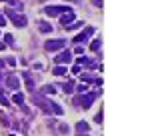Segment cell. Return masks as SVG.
Wrapping results in <instances>:
<instances>
[{"label":"cell","mask_w":158,"mask_h":136,"mask_svg":"<svg viewBox=\"0 0 158 136\" xmlns=\"http://www.w3.org/2000/svg\"><path fill=\"white\" fill-rule=\"evenodd\" d=\"M50 108H52V112H54V114H62V108H60V106H58V104H56V102H52V100H50Z\"/></svg>","instance_id":"cell-16"},{"label":"cell","mask_w":158,"mask_h":136,"mask_svg":"<svg viewBox=\"0 0 158 136\" xmlns=\"http://www.w3.org/2000/svg\"><path fill=\"white\" fill-rule=\"evenodd\" d=\"M76 64H78V66H82V64H88V66H94V62H92V60H88L86 56H80Z\"/></svg>","instance_id":"cell-15"},{"label":"cell","mask_w":158,"mask_h":136,"mask_svg":"<svg viewBox=\"0 0 158 136\" xmlns=\"http://www.w3.org/2000/svg\"><path fill=\"white\" fill-rule=\"evenodd\" d=\"M4 40H6V44H14V38H12V34H4Z\"/></svg>","instance_id":"cell-22"},{"label":"cell","mask_w":158,"mask_h":136,"mask_svg":"<svg viewBox=\"0 0 158 136\" xmlns=\"http://www.w3.org/2000/svg\"><path fill=\"white\" fill-rule=\"evenodd\" d=\"M62 90H64L66 94H72V92H74V82H72V80H68L66 84H62Z\"/></svg>","instance_id":"cell-10"},{"label":"cell","mask_w":158,"mask_h":136,"mask_svg":"<svg viewBox=\"0 0 158 136\" xmlns=\"http://www.w3.org/2000/svg\"><path fill=\"white\" fill-rule=\"evenodd\" d=\"M96 92H94V94H86V96H80L78 98V104L80 106H82V108H90V106H92V102L96 100Z\"/></svg>","instance_id":"cell-6"},{"label":"cell","mask_w":158,"mask_h":136,"mask_svg":"<svg viewBox=\"0 0 158 136\" xmlns=\"http://www.w3.org/2000/svg\"><path fill=\"white\" fill-rule=\"evenodd\" d=\"M72 60V54L70 52H60V54H56V62L58 64H64V62H70Z\"/></svg>","instance_id":"cell-9"},{"label":"cell","mask_w":158,"mask_h":136,"mask_svg":"<svg viewBox=\"0 0 158 136\" xmlns=\"http://www.w3.org/2000/svg\"><path fill=\"white\" fill-rule=\"evenodd\" d=\"M34 104H36L38 108H42L44 112H48V114L52 112V108H50V100H46L44 96H36L34 94Z\"/></svg>","instance_id":"cell-4"},{"label":"cell","mask_w":158,"mask_h":136,"mask_svg":"<svg viewBox=\"0 0 158 136\" xmlns=\"http://www.w3.org/2000/svg\"><path fill=\"white\" fill-rule=\"evenodd\" d=\"M42 92H44V94H56V88H54V86H50V84H48V86H44V88H42Z\"/></svg>","instance_id":"cell-17"},{"label":"cell","mask_w":158,"mask_h":136,"mask_svg":"<svg viewBox=\"0 0 158 136\" xmlns=\"http://www.w3.org/2000/svg\"><path fill=\"white\" fill-rule=\"evenodd\" d=\"M6 16H10V18H12V22H14V24H16L18 28H24V26L28 24L26 16H22V14H16V12H12V10H8Z\"/></svg>","instance_id":"cell-3"},{"label":"cell","mask_w":158,"mask_h":136,"mask_svg":"<svg viewBox=\"0 0 158 136\" xmlns=\"http://www.w3.org/2000/svg\"><path fill=\"white\" fill-rule=\"evenodd\" d=\"M66 72H68V68H64V66H56V68H52V74H56V76H64Z\"/></svg>","instance_id":"cell-12"},{"label":"cell","mask_w":158,"mask_h":136,"mask_svg":"<svg viewBox=\"0 0 158 136\" xmlns=\"http://www.w3.org/2000/svg\"><path fill=\"white\" fill-rule=\"evenodd\" d=\"M100 46H102V40H94L92 44H90V50L96 52V50H100Z\"/></svg>","instance_id":"cell-18"},{"label":"cell","mask_w":158,"mask_h":136,"mask_svg":"<svg viewBox=\"0 0 158 136\" xmlns=\"http://www.w3.org/2000/svg\"><path fill=\"white\" fill-rule=\"evenodd\" d=\"M76 90H78V92H86V90H88V84H86V82H82V84H78V86H76Z\"/></svg>","instance_id":"cell-21"},{"label":"cell","mask_w":158,"mask_h":136,"mask_svg":"<svg viewBox=\"0 0 158 136\" xmlns=\"http://www.w3.org/2000/svg\"><path fill=\"white\" fill-rule=\"evenodd\" d=\"M6 86H8L10 90H18V86H20V80H18V76H14V74L6 76Z\"/></svg>","instance_id":"cell-8"},{"label":"cell","mask_w":158,"mask_h":136,"mask_svg":"<svg viewBox=\"0 0 158 136\" xmlns=\"http://www.w3.org/2000/svg\"><path fill=\"white\" fill-rule=\"evenodd\" d=\"M94 122H96V124H102V112H98V114L94 116Z\"/></svg>","instance_id":"cell-23"},{"label":"cell","mask_w":158,"mask_h":136,"mask_svg":"<svg viewBox=\"0 0 158 136\" xmlns=\"http://www.w3.org/2000/svg\"><path fill=\"white\" fill-rule=\"evenodd\" d=\"M74 20H76V18H74V12L72 10H70V12H64L62 14V16H60V24H62V26H70V24H74Z\"/></svg>","instance_id":"cell-7"},{"label":"cell","mask_w":158,"mask_h":136,"mask_svg":"<svg viewBox=\"0 0 158 136\" xmlns=\"http://www.w3.org/2000/svg\"><path fill=\"white\" fill-rule=\"evenodd\" d=\"M38 28H40V32H52V24H48V22H40Z\"/></svg>","instance_id":"cell-13"},{"label":"cell","mask_w":158,"mask_h":136,"mask_svg":"<svg viewBox=\"0 0 158 136\" xmlns=\"http://www.w3.org/2000/svg\"><path fill=\"white\" fill-rule=\"evenodd\" d=\"M24 80H26V86H28V90H34V82H32V78H30V74L28 72H24Z\"/></svg>","instance_id":"cell-14"},{"label":"cell","mask_w":158,"mask_h":136,"mask_svg":"<svg viewBox=\"0 0 158 136\" xmlns=\"http://www.w3.org/2000/svg\"><path fill=\"white\" fill-rule=\"evenodd\" d=\"M82 82H92V76L90 74H82Z\"/></svg>","instance_id":"cell-24"},{"label":"cell","mask_w":158,"mask_h":136,"mask_svg":"<svg viewBox=\"0 0 158 136\" xmlns=\"http://www.w3.org/2000/svg\"><path fill=\"white\" fill-rule=\"evenodd\" d=\"M0 50H6V44H4V42H0Z\"/></svg>","instance_id":"cell-27"},{"label":"cell","mask_w":158,"mask_h":136,"mask_svg":"<svg viewBox=\"0 0 158 136\" xmlns=\"http://www.w3.org/2000/svg\"><path fill=\"white\" fill-rule=\"evenodd\" d=\"M0 104H2V106H8V104H10V100L6 98V94H4L2 90H0Z\"/></svg>","instance_id":"cell-19"},{"label":"cell","mask_w":158,"mask_h":136,"mask_svg":"<svg viewBox=\"0 0 158 136\" xmlns=\"http://www.w3.org/2000/svg\"><path fill=\"white\" fill-rule=\"evenodd\" d=\"M8 136H16V134H8Z\"/></svg>","instance_id":"cell-28"},{"label":"cell","mask_w":158,"mask_h":136,"mask_svg":"<svg viewBox=\"0 0 158 136\" xmlns=\"http://www.w3.org/2000/svg\"><path fill=\"white\" fill-rule=\"evenodd\" d=\"M6 16H4V14H0V26H4V24H6Z\"/></svg>","instance_id":"cell-25"},{"label":"cell","mask_w":158,"mask_h":136,"mask_svg":"<svg viewBox=\"0 0 158 136\" xmlns=\"http://www.w3.org/2000/svg\"><path fill=\"white\" fill-rule=\"evenodd\" d=\"M70 10H72L70 6H46L44 8V14H46V16H58V14L70 12Z\"/></svg>","instance_id":"cell-2"},{"label":"cell","mask_w":158,"mask_h":136,"mask_svg":"<svg viewBox=\"0 0 158 136\" xmlns=\"http://www.w3.org/2000/svg\"><path fill=\"white\" fill-rule=\"evenodd\" d=\"M76 128H78V130H84V132H88V130H90V126H88L86 122H78V124H76Z\"/></svg>","instance_id":"cell-20"},{"label":"cell","mask_w":158,"mask_h":136,"mask_svg":"<svg viewBox=\"0 0 158 136\" xmlns=\"http://www.w3.org/2000/svg\"><path fill=\"white\" fill-rule=\"evenodd\" d=\"M12 100H14V104L22 106V104H24V94H22V92H16V94L12 96Z\"/></svg>","instance_id":"cell-11"},{"label":"cell","mask_w":158,"mask_h":136,"mask_svg":"<svg viewBox=\"0 0 158 136\" xmlns=\"http://www.w3.org/2000/svg\"><path fill=\"white\" fill-rule=\"evenodd\" d=\"M92 34H94V28H92V26H88L86 30H82V32H80L78 36L74 38V42H76V44H82V42H88V38H90Z\"/></svg>","instance_id":"cell-5"},{"label":"cell","mask_w":158,"mask_h":136,"mask_svg":"<svg viewBox=\"0 0 158 136\" xmlns=\"http://www.w3.org/2000/svg\"><path fill=\"white\" fill-rule=\"evenodd\" d=\"M72 74H80V66H78V64L72 66Z\"/></svg>","instance_id":"cell-26"},{"label":"cell","mask_w":158,"mask_h":136,"mask_svg":"<svg viewBox=\"0 0 158 136\" xmlns=\"http://www.w3.org/2000/svg\"><path fill=\"white\" fill-rule=\"evenodd\" d=\"M66 46V40L64 38H58V40H46L44 42V50L46 52H58Z\"/></svg>","instance_id":"cell-1"}]
</instances>
